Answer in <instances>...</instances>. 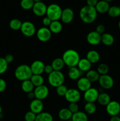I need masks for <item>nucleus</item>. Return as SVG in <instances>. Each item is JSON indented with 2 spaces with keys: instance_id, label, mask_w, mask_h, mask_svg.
Segmentation results:
<instances>
[{
  "instance_id": "f257e3e1",
  "label": "nucleus",
  "mask_w": 120,
  "mask_h": 121,
  "mask_svg": "<svg viewBox=\"0 0 120 121\" xmlns=\"http://www.w3.org/2000/svg\"><path fill=\"white\" fill-rule=\"evenodd\" d=\"M97 13L95 7L86 5L81 8L79 14L82 22L89 24L95 21L97 17Z\"/></svg>"
},
{
  "instance_id": "f03ea898",
  "label": "nucleus",
  "mask_w": 120,
  "mask_h": 121,
  "mask_svg": "<svg viewBox=\"0 0 120 121\" xmlns=\"http://www.w3.org/2000/svg\"><path fill=\"white\" fill-rule=\"evenodd\" d=\"M62 59L65 65L68 67H76L80 60V54L74 49H69L66 50L62 54Z\"/></svg>"
},
{
  "instance_id": "7ed1b4c3",
  "label": "nucleus",
  "mask_w": 120,
  "mask_h": 121,
  "mask_svg": "<svg viewBox=\"0 0 120 121\" xmlns=\"http://www.w3.org/2000/svg\"><path fill=\"white\" fill-rule=\"evenodd\" d=\"M15 77L17 80L23 82L29 80L32 76L30 66L27 65H21L18 66L14 72Z\"/></svg>"
},
{
  "instance_id": "20e7f679",
  "label": "nucleus",
  "mask_w": 120,
  "mask_h": 121,
  "mask_svg": "<svg viewBox=\"0 0 120 121\" xmlns=\"http://www.w3.org/2000/svg\"><path fill=\"white\" fill-rule=\"evenodd\" d=\"M48 81L52 87H57L64 85L65 76L61 71L54 70L51 73L48 74Z\"/></svg>"
},
{
  "instance_id": "39448f33",
  "label": "nucleus",
  "mask_w": 120,
  "mask_h": 121,
  "mask_svg": "<svg viewBox=\"0 0 120 121\" xmlns=\"http://www.w3.org/2000/svg\"><path fill=\"white\" fill-rule=\"evenodd\" d=\"M62 9L59 5L51 4L47 7L46 15L52 21H58L61 19Z\"/></svg>"
},
{
  "instance_id": "423d86ee",
  "label": "nucleus",
  "mask_w": 120,
  "mask_h": 121,
  "mask_svg": "<svg viewBox=\"0 0 120 121\" xmlns=\"http://www.w3.org/2000/svg\"><path fill=\"white\" fill-rule=\"evenodd\" d=\"M20 30L22 34L27 37H31L36 33L35 25L31 21H27L22 22Z\"/></svg>"
},
{
  "instance_id": "0eeeda50",
  "label": "nucleus",
  "mask_w": 120,
  "mask_h": 121,
  "mask_svg": "<svg viewBox=\"0 0 120 121\" xmlns=\"http://www.w3.org/2000/svg\"><path fill=\"white\" fill-rule=\"evenodd\" d=\"M81 93L78 89H68L65 95V99L69 103H77L81 99Z\"/></svg>"
},
{
  "instance_id": "6e6552de",
  "label": "nucleus",
  "mask_w": 120,
  "mask_h": 121,
  "mask_svg": "<svg viewBox=\"0 0 120 121\" xmlns=\"http://www.w3.org/2000/svg\"><path fill=\"white\" fill-rule=\"evenodd\" d=\"M52 33L49 28L47 27H42L36 31V37L41 42H47L51 39Z\"/></svg>"
},
{
  "instance_id": "1a4fd4ad",
  "label": "nucleus",
  "mask_w": 120,
  "mask_h": 121,
  "mask_svg": "<svg viewBox=\"0 0 120 121\" xmlns=\"http://www.w3.org/2000/svg\"><path fill=\"white\" fill-rule=\"evenodd\" d=\"M98 82L102 89L107 90L111 89L114 85V79L108 74L105 75H100Z\"/></svg>"
},
{
  "instance_id": "9d476101",
  "label": "nucleus",
  "mask_w": 120,
  "mask_h": 121,
  "mask_svg": "<svg viewBox=\"0 0 120 121\" xmlns=\"http://www.w3.org/2000/svg\"><path fill=\"white\" fill-rule=\"evenodd\" d=\"M34 92L35 99L42 100L48 97L49 91L48 87L45 85H43L35 87L34 90Z\"/></svg>"
},
{
  "instance_id": "9b49d317",
  "label": "nucleus",
  "mask_w": 120,
  "mask_h": 121,
  "mask_svg": "<svg viewBox=\"0 0 120 121\" xmlns=\"http://www.w3.org/2000/svg\"><path fill=\"white\" fill-rule=\"evenodd\" d=\"M99 93L98 89L94 87H91L88 90L84 92V99L87 102L94 103L97 100Z\"/></svg>"
},
{
  "instance_id": "f8f14e48",
  "label": "nucleus",
  "mask_w": 120,
  "mask_h": 121,
  "mask_svg": "<svg viewBox=\"0 0 120 121\" xmlns=\"http://www.w3.org/2000/svg\"><path fill=\"white\" fill-rule=\"evenodd\" d=\"M106 111L111 117L118 116L120 113V104L115 100H111L110 102L106 106Z\"/></svg>"
},
{
  "instance_id": "ddd939ff",
  "label": "nucleus",
  "mask_w": 120,
  "mask_h": 121,
  "mask_svg": "<svg viewBox=\"0 0 120 121\" xmlns=\"http://www.w3.org/2000/svg\"><path fill=\"white\" fill-rule=\"evenodd\" d=\"M32 9L35 15L38 17H42L46 14L47 6L42 1L35 2Z\"/></svg>"
},
{
  "instance_id": "4468645a",
  "label": "nucleus",
  "mask_w": 120,
  "mask_h": 121,
  "mask_svg": "<svg viewBox=\"0 0 120 121\" xmlns=\"http://www.w3.org/2000/svg\"><path fill=\"white\" fill-rule=\"evenodd\" d=\"M74 18V12L71 8H66L62 9L61 20L65 24H69L73 21Z\"/></svg>"
},
{
  "instance_id": "2eb2a0df",
  "label": "nucleus",
  "mask_w": 120,
  "mask_h": 121,
  "mask_svg": "<svg viewBox=\"0 0 120 121\" xmlns=\"http://www.w3.org/2000/svg\"><path fill=\"white\" fill-rule=\"evenodd\" d=\"M87 41L92 46H96L101 43V35L95 31L89 32L87 35Z\"/></svg>"
},
{
  "instance_id": "dca6fc26",
  "label": "nucleus",
  "mask_w": 120,
  "mask_h": 121,
  "mask_svg": "<svg viewBox=\"0 0 120 121\" xmlns=\"http://www.w3.org/2000/svg\"><path fill=\"white\" fill-rule=\"evenodd\" d=\"M45 64L41 60L33 61L30 66L31 70L33 74H41L44 72Z\"/></svg>"
},
{
  "instance_id": "f3484780",
  "label": "nucleus",
  "mask_w": 120,
  "mask_h": 121,
  "mask_svg": "<svg viewBox=\"0 0 120 121\" xmlns=\"http://www.w3.org/2000/svg\"><path fill=\"white\" fill-rule=\"evenodd\" d=\"M29 109L31 112H34L36 115L42 112L44 109V104L42 100L35 99L31 100L29 105Z\"/></svg>"
},
{
  "instance_id": "a211bd4d",
  "label": "nucleus",
  "mask_w": 120,
  "mask_h": 121,
  "mask_svg": "<svg viewBox=\"0 0 120 121\" xmlns=\"http://www.w3.org/2000/svg\"><path fill=\"white\" fill-rule=\"evenodd\" d=\"M91 83L86 77H82L78 80L76 86L79 91L85 92L91 87Z\"/></svg>"
},
{
  "instance_id": "6ab92c4d",
  "label": "nucleus",
  "mask_w": 120,
  "mask_h": 121,
  "mask_svg": "<svg viewBox=\"0 0 120 121\" xmlns=\"http://www.w3.org/2000/svg\"><path fill=\"white\" fill-rule=\"evenodd\" d=\"M109 7L110 6H109L108 2H106L104 0H101V1H98V3L95 5V8L98 13L105 14L106 13H108Z\"/></svg>"
},
{
  "instance_id": "aec40b11",
  "label": "nucleus",
  "mask_w": 120,
  "mask_h": 121,
  "mask_svg": "<svg viewBox=\"0 0 120 121\" xmlns=\"http://www.w3.org/2000/svg\"><path fill=\"white\" fill-rule=\"evenodd\" d=\"M92 63L86 58L81 59L79 61L77 67L82 72H87L91 70Z\"/></svg>"
},
{
  "instance_id": "412c9836",
  "label": "nucleus",
  "mask_w": 120,
  "mask_h": 121,
  "mask_svg": "<svg viewBox=\"0 0 120 121\" xmlns=\"http://www.w3.org/2000/svg\"><path fill=\"white\" fill-rule=\"evenodd\" d=\"M82 72L78 68V67H72L69 69L68 75L69 79L72 80H78L81 76Z\"/></svg>"
},
{
  "instance_id": "4be33fe9",
  "label": "nucleus",
  "mask_w": 120,
  "mask_h": 121,
  "mask_svg": "<svg viewBox=\"0 0 120 121\" xmlns=\"http://www.w3.org/2000/svg\"><path fill=\"white\" fill-rule=\"evenodd\" d=\"M86 59L90 61L92 64H95L98 62L100 60V55L98 52H96V50H92L87 53Z\"/></svg>"
},
{
  "instance_id": "5701e85b",
  "label": "nucleus",
  "mask_w": 120,
  "mask_h": 121,
  "mask_svg": "<svg viewBox=\"0 0 120 121\" xmlns=\"http://www.w3.org/2000/svg\"><path fill=\"white\" fill-rule=\"evenodd\" d=\"M72 113L68 108H62L58 112V117L61 120L67 121L71 119Z\"/></svg>"
},
{
  "instance_id": "b1692460",
  "label": "nucleus",
  "mask_w": 120,
  "mask_h": 121,
  "mask_svg": "<svg viewBox=\"0 0 120 121\" xmlns=\"http://www.w3.org/2000/svg\"><path fill=\"white\" fill-rule=\"evenodd\" d=\"M49 29L53 34H59L62 30V25L59 20L52 21L49 26Z\"/></svg>"
},
{
  "instance_id": "393cba45",
  "label": "nucleus",
  "mask_w": 120,
  "mask_h": 121,
  "mask_svg": "<svg viewBox=\"0 0 120 121\" xmlns=\"http://www.w3.org/2000/svg\"><path fill=\"white\" fill-rule=\"evenodd\" d=\"M101 43L105 46H110L114 43V37L109 33H104L101 35Z\"/></svg>"
},
{
  "instance_id": "a878e982",
  "label": "nucleus",
  "mask_w": 120,
  "mask_h": 121,
  "mask_svg": "<svg viewBox=\"0 0 120 121\" xmlns=\"http://www.w3.org/2000/svg\"><path fill=\"white\" fill-rule=\"evenodd\" d=\"M97 101L100 105L102 106H107L111 102L110 96L104 92L100 93L98 97Z\"/></svg>"
},
{
  "instance_id": "bb28decb",
  "label": "nucleus",
  "mask_w": 120,
  "mask_h": 121,
  "mask_svg": "<svg viewBox=\"0 0 120 121\" xmlns=\"http://www.w3.org/2000/svg\"><path fill=\"white\" fill-rule=\"evenodd\" d=\"M30 80L35 87L42 86L44 83V79L41 74H32Z\"/></svg>"
},
{
  "instance_id": "cd10ccee",
  "label": "nucleus",
  "mask_w": 120,
  "mask_h": 121,
  "mask_svg": "<svg viewBox=\"0 0 120 121\" xmlns=\"http://www.w3.org/2000/svg\"><path fill=\"white\" fill-rule=\"evenodd\" d=\"M51 65L52 67L54 70L61 71L64 67L65 63L62 58H56L52 61Z\"/></svg>"
},
{
  "instance_id": "c85d7f7f",
  "label": "nucleus",
  "mask_w": 120,
  "mask_h": 121,
  "mask_svg": "<svg viewBox=\"0 0 120 121\" xmlns=\"http://www.w3.org/2000/svg\"><path fill=\"white\" fill-rule=\"evenodd\" d=\"M71 119L72 121H88V115L85 112L78 111L73 113Z\"/></svg>"
},
{
  "instance_id": "c756f323",
  "label": "nucleus",
  "mask_w": 120,
  "mask_h": 121,
  "mask_svg": "<svg viewBox=\"0 0 120 121\" xmlns=\"http://www.w3.org/2000/svg\"><path fill=\"white\" fill-rule=\"evenodd\" d=\"M21 89L25 93H29L33 92L34 90V86L31 80H27L22 82L21 83Z\"/></svg>"
},
{
  "instance_id": "7c9ffc66",
  "label": "nucleus",
  "mask_w": 120,
  "mask_h": 121,
  "mask_svg": "<svg viewBox=\"0 0 120 121\" xmlns=\"http://www.w3.org/2000/svg\"><path fill=\"white\" fill-rule=\"evenodd\" d=\"M85 77L91 82L92 83L98 81L100 75L96 70L91 69L87 72Z\"/></svg>"
},
{
  "instance_id": "2f4dec72",
  "label": "nucleus",
  "mask_w": 120,
  "mask_h": 121,
  "mask_svg": "<svg viewBox=\"0 0 120 121\" xmlns=\"http://www.w3.org/2000/svg\"><path fill=\"white\" fill-rule=\"evenodd\" d=\"M35 121H54V118L51 113L42 112L36 115Z\"/></svg>"
},
{
  "instance_id": "473e14b6",
  "label": "nucleus",
  "mask_w": 120,
  "mask_h": 121,
  "mask_svg": "<svg viewBox=\"0 0 120 121\" xmlns=\"http://www.w3.org/2000/svg\"><path fill=\"white\" fill-rule=\"evenodd\" d=\"M85 112L87 115H92L96 112V106L93 102H87L84 106Z\"/></svg>"
},
{
  "instance_id": "72a5a7b5",
  "label": "nucleus",
  "mask_w": 120,
  "mask_h": 121,
  "mask_svg": "<svg viewBox=\"0 0 120 121\" xmlns=\"http://www.w3.org/2000/svg\"><path fill=\"white\" fill-rule=\"evenodd\" d=\"M22 22H21V20L17 18H14L10 21L9 23V27L11 29L13 30H19L21 29V26H22Z\"/></svg>"
},
{
  "instance_id": "f704fd0d",
  "label": "nucleus",
  "mask_w": 120,
  "mask_h": 121,
  "mask_svg": "<svg viewBox=\"0 0 120 121\" xmlns=\"http://www.w3.org/2000/svg\"><path fill=\"white\" fill-rule=\"evenodd\" d=\"M108 14L111 17L116 18L120 15V7L118 6H112L109 7Z\"/></svg>"
},
{
  "instance_id": "c9c22d12",
  "label": "nucleus",
  "mask_w": 120,
  "mask_h": 121,
  "mask_svg": "<svg viewBox=\"0 0 120 121\" xmlns=\"http://www.w3.org/2000/svg\"><path fill=\"white\" fill-rule=\"evenodd\" d=\"M34 3L35 2L33 0H21L20 2V5L24 10H30L32 9Z\"/></svg>"
},
{
  "instance_id": "e433bc0d",
  "label": "nucleus",
  "mask_w": 120,
  "mask_h": 121,
  "mask_svg": "<svg viewBox=\"0 0 120 121\" xmlns=\"http://www.w3.org/2000/svg\"><path fill=\"white\" fill-rule=\"evenodd\" d=\"M109 70V67L107 64L101 63L98 66L96 71L100 74V75H105L108 74Z\"/></svg>"
},
{
  "instance_id": "4c0bfd02",
  "label": "nucleus",
  "mask_w": 120,
  "mask_h": 121,
  "mask_svg": "<svg viewBox=\"0 0 120 121\" xmlns=\"http://www.w3.org/2000/svg\"><path fill=\"white\" fill-rule=\"evenodd\" d=\"M8 67V63L4 57H0V74L5 73Z\"/></svg>"
},
{
  "instance_id": "58836bf2",
  "label": "nucleus",
  "mask_w": 120,
  "mask_h": 121,
  "mask_svg": "<svg viewBox=\"0 0 120 121\" xmlns=\"http://www.w3.org/2000/svg\"><path fill=\"white\" fill-rule=\"evenodd\" d=\"M68 89L64 85H62L58 87H56V92L57 95L60 96H65Z\"/></svg>"
},
{
  "instance_id": "ea45409f",
  "label": "nucleus",
  "mask_w": 120,
  "mask_h": 121,
  "mask_svg": "<svg viewBox=\"0 0 120 121\" xmlns=\"http://www.w3.org/2000/svg\"><path fill=\"white\" fill-rule=\"evenodd\" d=\"M36 115L31 111H28L24 116L25 121H35L36 119Z\"/></svg>"
},
{
  "instance_id": "a19ab883",
  "label": "nucleus",
  "mask_w": 120,
  "mask_h": 121,
  "mask_svg": "<svg viewBox=\"0 0 120 121\" xmlns=\"http://www.w3.org/2000/svg\"><path fill=\"white\" fill-rule=\"evenodd\" d=\"M68 108L72 114L79 111V106L77 103H69Z\"/></svg>"
},
{
  "instance_id": "79ce46f5",
  "label": "nucleus",
  "mask_w": 120,
  "mask_h": 121,
  "mask_svg": "<svg viewBox=\"0 0 120 121\" xmlns=\"http://www.w3.org/2000/svg\"><path fill=\"white\" fill-rule=\"evenodd\" d=\"M7 88V83L4 79L0 78V93L4 92Z\"/></svg>"
},
{
  "instance_id": "37998d69",
  "label": "nucleus",
  "mask_w": 120,
  "mask_h": 121,
  "mask_svg": "<svg viewBox=\"0 0 120 121\" xmlns=\"http://www.w3.org/2000/svg\"><path fill=\"white\" fill-rule=\"evenodd\" d=\"M105 26L102 24H99L96 26V29H95V31L97 32L98 33H99L100 34L102 35V34H104L105 32Z\"/></svg>"
},
{
  "instance_id": "c03bdc74",
  "label": "nucleus",
  "mask_w": 120,
  "mask_h": 121,
  "mask_svg": "<svg viewBox=\"0 0 120 121\" xmlns=\"http://www.w3.org/2000/svg\"><path fill=\"white\" fill-rule=\"evenodd\" d=\"M52 21L48 17H45L43 19H42V24L45 27H49V25L51 23Z\"/></svg>"
},
{
  "instance_id": "a18cd8bd",
  "label": "nucleus",
  "mask_w": 120,
  "mask_h": 121,
  "mask_svg": "<svg viewBox=\"0 0 120 121\" xmlns=\"http://www.w3.org/2000/svg\"><path fill=\"white\" fill-rule=\"evenodd\" d=\"M53 71H54V70H53L52 67V66L51 65H47L45 66V68H44L45 73H46L48 74H49L50 73H51Z\"/></svg>"
},
{
  "instance_id": "49530a36",
  "label": "nucleus",
  "mask_w": 120,
  "mask_h": 121,
  "mask_svg": "<svg viewBox=\"0 0 120 121\" xmlns=\"http://www.w3.org/2000/svg\"><path fill=\"white\" fill-rule=\"evenodd\" d=\"M4 59L8 64L11 63H12L14 61V56H13V55H12V54H7V55L5 56Z\"/></svg>"
},
{
  "instance_id": "de8ad7c7",
  "label": "nucleus",
  "mask_w": 120,
  "mask_h": 121,
  "mask_svg": "<svg viewBox=\"0 0 120 121\" xmlns=\"http://www.w3.org/2000/svg\"><path fill=\"white\" fill-rule=\"evenodd\" d=\"M98 2V0H87V5L90 7H95Z\"/></svg>"
},
{
  "instance_id": "09e8293b",
  "label": "nucleus",
  "mask_w": 120,
  "mask_h": 121,
  "mask_svg": "<svg viewBox=\"0 0 120 121\" xmlns=\"http://www.w3.org/2000/svg\"><path fill=\"white\" fill-rule=\"evenodd\" d=\"M27 98L29 99H31V100H34V99H35V94H34V91L33 92H31L29 93H27Z\"/></svg>"
},
{
  "instance_id": "8fccbe9b",
  "label": "nucleus",
  "mask_w": 120,
  "mask_h": 121,
  "mask_svg": "<svg viewBox=\"0 0 120 121\" xmlns=\"http://www.w3.org/2000/svg\"><path fill=\"white\" fill-rule=\"evenodd\" d=\"M110 121H120V117H118V116L111 117L110 119Z\"/></svg>"
},
{
  "instance_id": "3c124183",
  "label": "nucleus",
  "mask_w": 120,
  "mask_h": 121,
  "mask_svg": "<svg viewBox=\"0 0 120 121\" xmlns=\"http://www.w3.org/2000/svg\"><path fill=\"white\" fill-rule=\"evenodd\" d=\"M2 108L1 107V106L0 105V115H1V113H2Z\"/></svg>"
},
{
  "instance_id": "603ef678",
  "label": "nucleus",
  "mask_w": 120,
  "mask_h": 121,
  "mask_svg": "<svg viewBox=\"0 0 120 121\" xmlns=\"http://www.w3.org/2000/svg\"><path fill=\"white\" fill-rule=\"evenodd\" d=\"M34 1V2H41L42 1V0H33Z\"/></svg>"
},
{
  "instance_id": "864d4df0",
  "label": "nucleus",
  "mask_w": 120,
  "mask_h": 121,
  "mask_svg": "<svg viewBox=\"0 0 120 121\" xmlns=\"http://www.w3.org/2000/svg\"><path fill=\"white\" fill-rule=\"evenodd\" d=\"M104 1H106V2H108V3H109V2H111V1H112L113 0H104Z\"/></svg>"
},
{
  "instance_id": "5fc2aeb1",
  "label": "nucleus",
  "mask_w": 120,
  "mask_h": 121,
  "mask_svg": "<svg viewBox=\"0 0 120 121\" xmlns=\"http://www.w3.org/2000/svg\"><path fill=\"white\" fill-rule=\"evenodd\" d=\"M118 27H119V28L120 29V21L118 22Z\"/></svg>"
},
{
  "instance_id": "6e6d98bb",
  "label": "nucleus",
  "mask_w": 120,
  "mask_h": 121,
  "mask_svg": "<svg viewBox=\"0 0 120 121\" xmlns=\"http://www.w3.org/2000/svg\"><path fill=\"white\" fill-rule=\"evenodd\" d=\"M72 121V119H69V120H68V121Z\"/></svg>"
}]
</instances>
